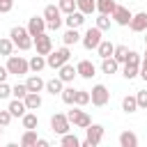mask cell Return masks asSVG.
Wrapping results in <instances>:
<instances>
[{
  "label": "cell",
  "mask_w": 147,
  "mask_h": 147,
  "mask_svg": "<svg viewBox=\"0 0 147 147\" xmlns=\"http://www.w3.org/2000/svg\"><path fill=\"white\" fill-rule=\"evenodd\" d=\"M9 37H11L14 46H18L21 51H28V48L32 46V34L28 32V28H21V25H16V28H11Z\"/></svg>",
  "instance_id": "1"
},
{
  "label": "cell",
  "mask_w": 147,
  "mask_h": 147,
  "mask_svg": "<svg viewBox=\"0 0 147 147\" xmlns=\"http://www.w3.org/2000/svg\"><path fill=\"white\" fill-rule=\"evenodd\" d=\"M69 57H71L69 48H67V46H62V48H57V51H51V53H48L46 64H48L51 69H60L62 64H67V62H69Z\"/></svg>",
  "instance_id": "2"
},
{
  "label": "cell",
  "mask_w": 147,
  "mask_h": 147,
  "mask_svg": "<svg viewBox=\"0 0 147 147\" xmlns=\"http://www.w3.org/2000/svg\"><path fill=\"white\" fill-rule=\"evenodd\" d=\"M28 69H30V62L28 60H23L21 55H9V60H7V71L9 74H28Z\"/></svg>",
  "instance_id": "3"
},
{
  "label": "cell",
  "mask_w": 147,
  "mask_h": 147,
  "mask_svg": "<svg viewBox=\"0 0 147 147\" xmlns=\"http://www.w3.org/2000/svg\"><path fill=\"white\" fill-rule=\"evenodd\" d=\"M138 64H140V55L136 51H129V57L124 62V78L126 80H131V78L138 76Z\"/></svg>",
  "instance_id": "4"
},
{
  "label": "cell",
  "mask_w": 147,
  "mask_h": 147,
  "mask_svg": "<svg viewBox=\"0 0 147 147\" xmlns=\"http://www.w3.org/2000/svg\"><path fill=\"white\" fill-rule=\"evenodd\" d=\"M101 138H103V126L90 124V126H87V138H85V142H80V145H83V147H96V145L101 142Z\"/></svg>",
  "instance_id": "5"
},
{
  "label": "cell",
  "mask_w": 147,
  "mask_h": 147,
  "mask_svg": "<svg viewBox=\"0 0 147 147\" xmlns=\"http://www.w3.org/2000/svg\"><path fill=\"white\" fill-rule=\"evenodd\" d=\"M110 99V92L106 90V85H94L92 87V94H90V101L94 106H106Z\"/></svg>",
  "instance_id": "6"
},
{
  "label": "cell",
  "mask_w": 147,
  "mask_h": 147,
  "mask_svg": "<svg viewBox=\"0 0 147 147\" xmlns=\"http://www.w3.org/2000/svg\"><path fill=\"white\" fill-rule=\"evenodd\" d=\"M51 129H53L55 133H60V136L69 133V117L62 115V113H55V115L51 117Z\"/></svg>",
  "instance_id": "7"
},
{
  "label": "cell",
  "mask_w": 147,
  "mask_h": 147,
  "mask_svg": "<svg viewBox=\"0 0 147 147\" xmlns=\"http://www.w3.org/2000/svg\"><path fill=\"white\" fill-rule=\"evenodd\" d=\"M101 44V30L94 25V28H90L87 32H85V37H83V46L87 48V51H92V48H96Z\"/></svg>",
  "instance_id": "8"
},
{
  "label": "cell",
  "mask_w": 147,
  "mask_h": 147,
  "mask_svg": "<svg viewBox=\"0 0 147 147\" xmlns=\"http://www.w3.org/2000/svg\"><path fill=\"white\" fill-rule=\"evenodd\" d=\"M67 117H69V122H74L76 126H80V129H87L90 124H92V119H90V115L87 113H83V110H69L67 113Z\"/></svg>",
  "instance_id": "9"
},
{
  "label": "cell",
  "mask_w": 147,
  "mask_h": 147,
  "mask_svg": "<svg viewBox=\"0 0 147 147\" xmlns=\"http://www.w3.org/2000/svg\"><path fill=\"white\" fill-rule=\"evenodd\" d=\"M34 46H37V53H39V55H48V53L53 51L51 37H48L46 32H41V34H37V37H34Z\"/></svg>",
  "instance_id": "10"
},
{
  "label": "cell",
  "mask_w": 147,
  "mask_h": 147,
  "mask_svg": "<svg viewBox=\"0 0 147 147\" xmlns=\"http://www.w3.org/2000/svg\"><path fill=\"white\" fill-rule=\"evenodd\" d=\"M46 28H48L46 18H39V16H32V18H30V23H28V32L32 34V39H34L37 34L46 32Z\"/></svg>",
  "instance_id": "11"
},
{
  "label": "cell",
  "mask_w": 147,
  "mask_h": 147,
  "mask_svg": "<svg viewBox=\"0 0 147 147\" xmlns=\"http://www.w3.org/2000/svg\"><path fill=\"white\" fill-rule=\"evenodd\" d=\"M113 18H115V23H119V25H129L131 23V18H133V14L126 9V7H122V5H117L115 7V11L110 14Z\"/></svg>",
  "instance_id": "12"
},
{
  "label": "cell",
  "mask_w": 147,
  "mask_h": 147,
  "mask_svg": "<svg viewBox=\"0 0 147 147\" xmlns=\"http://www.w3.org/2000/svg\"><path fill=\"white\" fill-rule=\"evenodd\" d=\"M131 30L133 32H145L147 30V14L145 11H140V14H133V18H131Z\"/></svg>",
  "instance_id": "13"
},
{
  "label": "cell",
  "mask_w": 147,
  "mask_h": 147,
  "mask_svg": "<svg viewBox=\"0 0 147 147\" xmlns=\"http://www.w3.org/2000/svg\"><path fill=\"white\" fill-rule=\"evenodd\" d=\"M76 71H78V76H83V78H92L94 76V64L90 62V60H80L78 64H76Z\"/></svg>",
  "instance_id": "14"
},
{
  "label": "cell",
  "mask_w": 147,
  "mask_h": 147,
  "mask_svg": "<svg viewBox=\"0 0 147 147\" xmlns=\"http://www.w3.org/2000/svg\"><path fill=\"white\" fill-rule=\"evenodd\" d=\"M25 110H28V106H25V101H23V99H14V101L9 103V113H11L14 117H23V115H25Z\"/></svg>",
  "instance_id": "15"
},
{
  "label": "cell",
  "mask_w": 147,
  "mask_h": 147,
  "mask_svg": "<svg viewBox=\"0 0 147 147\" xmlns=\"http://www.w3.org/2000/svg\"><path fill=\"white\" fill-rule=\"evenodd\" d=\"M23 101H25L28 110H37V108L41 106V96H39V92H28Z\"/></svg>",
  "instance_id": "16"
},
{
  "label": "cell",
  "mask_w": 147,
  "mask_h": 147,
  "mask_svg": "<svg viewBox=\"0 0 147 147\" xmlns=\"http://www.w3.org/2000/svg\"><path fill=\"white\" fill-rule=\"evenodd\" d=\"M115 7H117V2L115 0H96V11L99 14H113L115 11Z\"/></svg>",
  "instance_id": "17"
},
{
  "label": "cell",
  "mask_w": 147,
  "mask_h": 147,
  "mask_svg": "<svg viewBox=\"0 0 147 147\" xmlns=\"http://www.w3.org/2000/svg\"><path fill=\"white\" fill-rule=\"evenodd\" d=\"M44 18H46V23H51V21H62V18H60V7H55V5H46V9H44Z\"/></svg>",
  "instance_id": "18"
},
{
  "label": "cell",
  "mask_w": 147,
  "mask_h": 147,
  "mask_svg": "<svg viewBox=\"0 0 147 147\" xmlns=\"http://www.w3.org/2000/svg\"><path fill=\"white\" fill-rule=\"evenodd\" d=\"M83 21H85V14H83V11H71V14H67V25H69V28H78V25H83Z\"/></svg>",
  "instance_id": "19"
},
{
  "label": "cell",
  "mask_w": 147,
  "mask_h": 147,
  "mask_svg": "<svg viewBox=\"0 0 147 147\" xmlns=\"http://www.w3.org/2000/svg\"><path fill=\"white\" fill-rule=\"evenodd\" d=\"M119 145H122V147H136V145H138V136L131 133V131H124V133L119 136Z\"/></svg>",
  "instance_id": "20"
},
{
  "label": "cell",
  "mask_w": 147,
  "mask_h": 147,
  "mask_svg": "<svg viewBox=\"0 0 147 147\" xmlns=\"http://www.w3.org/2000/svg\"><path fill=\"white\" fill-rule=\"evenodd\" d=\"M76 74H78V71H76V69H74V67L69 64V62L60 67V78H62L64 83H69V80H74V76H76Z\"/></svg>",
  "instance_id": "21"
},
{
  "label": "cell",
  "mask_w": 147,
  "mask_h": 147,
  "mask_svg": "<svg viewBox=\"0 0 147 147\" xmlns=\"http://www.w3.org/2000/svg\"><path fill=\"white\" fill-rule=\"evenodd\" d=\"M76 5H78V11H83L85 16L92 14V11H96V2L94 0H76Z\"/></svg>",
  "instance_id": "22"
},
{
  "label": "cell",
  "mask_w": 147,
  "mask_h": 147,
  "mask_svg": "<svg viewBox=\"0 0 147 147\" xmlns=\"http://www.w3.org/2000/svg\"><path fill=\"white\" fill-rule=\"evenodd\" d=\"M78 39H80V34H78V30H76V28H69V30L64 32V37H62L64 46H71V44H76Z\"/></svg>",
  "instance_id": "23"
},
{
  "label": "cell",
  "mask_w": 147,
  "mask_h": 147,
  "mask_svg": "<svg viewBox=\"0 0 147 147\" xmlns=\"http://www.w3.org/2000/svg\"><path fill=\"white\" fill-rule=\"evenodd\" d=\"M117 64H119V62H117L115 57H103L101 69H103V74H108V76H110V74H115V71H117Z\"/></svg>",
  "instance_id": "24"
},
{
  "label": "cell",
  "mask_w": 147,
  "mask_h": 147,
  "mask_svg": "<svg viewBox=\"0 0 147 147\" xmlns=\"http://www.w3.org/2000/svg\"><path fill=\"white\" fill-rule=\"evenodd\" d=\"M25 85H28V90H30V92H39L41 87H46V83H44V80H41L39 76H30Z\"/></svg>",
  "instance_id": "25"
},
{
  "label": "cell",
  "mask_w": 147,
  "mask_h": 147,
  "mask_svg": "<svg viewBox=\"0 0 147 147\" xmlns=\"http://www.w3.org/2000/svg\"><path fill=\"white\" fill-rule=\"evenodd\" d=\"M62 83H64L62 78H53V80L46 83V90H48L53 96H55V94H62Z\"/></svg>",
  "instance_id": "26"
},
{
  "label": "cell",
  "mask_w": 147,
  "mask_h": 147,
  "mask_svg": "<svg viewBox=\"0 0 147 147\" xmlns=\"http://www.w3.org/2000/svg\"><path fill=\"white\" fill-rule=\"evenodd\" d=\"M37 133H34V129H28L25 133H23V138H21V145L23 147H30V145H37Z\"/></svg>",
  "instance_id": "27"
},
{
  "label": "cell",
  "mask_w": 147,
  "mask_h": 147,
  "mask_svg": "<svg viewBox=\"0 0 147 147\" xmlns=\"http://www.w3.org/2000/svg\"><path fill=\"white\" fill-rule=\"evenodd\" d=\"M96 51H99V55H101V57H110V55L115 53V46H113L110 41H101V44L96 46Z\"/></svg>",
  "instance_id": "28"
},
{
  "label": "cell",
  "mask_w": 147,
  "mask_h": 147,
  "mask_svg": "<svg viewBox=\"0 0 147 147\" xmlns=\"http://www.w3.org/2000/svg\"><path fill=\"white\" fill-rule=\"evenodd\" d=\"M122 108H124V113H136L138 110V99L136 96H124Z\"/></svg>",
  "instance_id": "29"
},
{
  "label": "cell",
  "mask_w": 147,
  "mask_h": 147,
  "mask_svg": "<svg viewBox=\"0 0 147 147\" xmlns=\"http://www.w3.org/2000/svg\"><path fill=\"white\" fill-rule=\"evenodd\" d=\"M44 67H46V60H44V55H39V53H37V55H34V57L30 60V69L39 74V71H41Z\"/></svg>",
  "instance_id": "30"
},
{
  "label": "cell",
  "mask_w": 147,
  "mask_h": 147,
  "mask_svg": "<svg viewBox=\"0 0 147 147\" xmlns=\"http://www.w3.org/2000/svg\"><path fill=\"white\" fill-rule=\"evenodd\" d=\"M37 124H39V119H37L34 113H25L23 115V126L25 129H37Z\"/></svg>",
  "instance_id": "31"
},
{
  "label": "cell",
  "mask_w": 147,
  "mask_h": 147,
  "mask_svg": "<svg viewBox=\"0 0 147 147\" xmlns=\"http://www.w3.org/2000/svg\"><path fill=\"white\" fill-rule=\"evenodd\" d=\"M11 51H14V41L11 39H0V55H11Z\"/></svg>",
  "instance_id": "32"
},
{
  "label": "cell",
  "mask_w": 147,
  "mask_h": 147,
  "mask_svg": "<svg viewBox=\"0 0 147 147\" xmlns=\"http://www.w3.org/2000/svg\"><path fill=\"white\" fill-rule=\"evenodd\" d=\"M115 60L117 62H126V57H129V48L126 46H115Z\"/></svg>",
  "instance_id": "33"
},
{
  "label": "cell",
  "mask_w": 147,
  "mask_h": 147,
  "mask_svg": "<svg viewBox=\"0 0 147 147\" xmlns=\"http://www.w3.org/2000/svg\"><path fill=\"white\" fill-rule=\"evenodd\" d=\"M76 0H60V11H64V14H71V11H76Z\"/></svg>",
  "instance_id": "34"
},
{
  "label": "cell",
  "mask_w": 147,
  "mask_h": 147,
  "mask_svg": "<svg viewBox=\"0 0 147 147\" xmlns=\"http://www.w3.org/2000/svg\"><path fill=\"white\" fill-rule=\"evenodd\" d=\"M62 101L64 103H74L76 101V90L74 87H64L62 90Z\"/></svg>",
  "instance_id": "35"
},
{
  "label": "cell",
  "mask_w": 147,
  "mask_h": 147,
  "mask_svg": "<svg viewBox=\"0 0 147 147\" xmlns=\"http://www.w3.org/2000/svg\"><path fill=\"white\" fill-rule=\"evenodd\" d=\"M62 145H64V147H78L80 140H78L76 136H71V133H64V136H62Z\"/></svg>",
  "instance_id": "36"
},
{
  "label": "cell",
  "mask_w": 147,
  "mask_h": 147,
  "mask_svg": "<svg viewBox=\"0 0 147 147\" xmlns=\"http://www.w3.org/2000/svg\"><path fill=\"white\" fill-rule=\"evenodd\" d=\"M30 90H28V85H14L11 87V94L16 96V99H25V94H28Z\"/></svg>",
  "instance_id": "37"
},
{
  "label": "cell",
  "mask_w": 147,
  "mask_h": 147,
  "mask_svg": "<svg viewBox=\"0 0 147 147\" xmlns=\"http://www.w3.org/2000/svg\"><path fill=\"white\" fill-rule=\"evenodd\" d=\"M74 103H78V106L90 103V94H87L85 90H76V101H74Z\"/></svg>",
  "instance_id": "38"
},
{
  "label": "cell",
  "mask_w": 147,
  "mask_h": 147,
  "mask_svg": "<svg viewBox=\"0 0 147 147\" xmlns=\"http://www.w3.org/2000/svg\"><path fill=\"white\" fill-rule=\"evenodd\" d=\"M96 28L103 32V30H108L110 28V18H108V14H101L99 18H96Z\"/></svg>",
  "instance_id": "39"
},
{
  "label": "cell",
  "mask_w": 147,
  "mask_h": 147,
  "mask_svg": "<svg viewBox=\"0 0 147 147\" xmlns=\"http://www.w3.org/2000/svg\"><path fill=\"white\" fill-rule=\"evenodd\" d=\"M136 99H138V108H147V90H140Z\"/></svg>",
  "instance_id": "40"
},
{
  "label": "cell",
  "mask_w": 147,
  "mask_h": 147,
  "mask_svg": "<svg viewBox=\"0 0 147 147\" xmlns=\"http://www.w3.org/2000/svg\"><path fill=\"white\" fill-rule=\"evenodd\" d=\"M11 117H14V115L9 113V108H7V110H0V126H7V124L11 122Z\"/></svg>",
  "instance_id": "41"
},
{
  "label": "cell",
  "mask_w": 147,
  "mask_h": 147,
  "mask_svg": "<svg viewBox=\"0 0 147 147\" xmlns=\"http://www.w3.org/2000/svg\"><path fill=\"white\" fill-rule=\"evenodd\" d=\"M11 7H14V0H0V14L11 11Z\"/></svg>",
  "instance_id": "42"
},
{
  "label": "cell",
  "mask_w": 147,
  "mask_h": 147,
  "mask_svg": "<svg viewBox=\"0 0 147 147\" xmlns=\"http://www.w3.org/2000/svg\"><path fill=\"white\" fill-rule=\"evenodd\" d=\"M9 94H11V87L7 83H0V99H7Z\"/></svg>",
  "instance_id": "43"
},
{
  "label": "cell",
  "mask_w": 147,
  "mask_h": 147,
  "mask_svg": "<svg viewBox=\"0 0 147 147\" xmlns=\"http://www.w3.org/2000/svg\"><path fill=\"white\" fill-rule=\"evenodd\" d=\"M9 76V71H7V67H0V83H5V78Z\"/></svg>",
  "instance_id": "44"
},
{
  "label": "cell",
  "mask_w": 147,
  "mask_h": 147,
  "mask_svg": "<svg viewBox=\"0 0 147 147\" xmlns=\"http://www.w3.org/2000/svg\"><path fill=\"white\" fill-rule=\"evenodd\" d=\"M60 25H62V21H51V23H48V28H51V30H57Z\"/></svg>",
  "instance_id": "45"
},
{
  "label": "cell",
  "mask_w": 147,
  "mask_h": 147,
  "mask_svg": "<svg viewBox=\"0 0 147 147\" xmlns=\"http://www.w3.org/2000/svg\"><path fill=\"white\" fill-rule=\"evenodd\" d=\"M140 76H142V78L147 80V67H142V71H140Z\"/></svg>",
  "instance_id": "46"
},
{
  "label": "cell",
  "mask_w": 147,
  "mask_h": 147,
  "mask_svg": "<svg viewBox=\"0 0 147 147\" xmlns=\"http://www.w3.org/2000/svg\"><path fill=\"white\" fill-rule=\"evenodd\" d=\"M142 67H147V53H145V57H142Z\"/></svg>",
  "instance_id": "47"
},
{
  "label": "cell",
  "mask_w": 147,
  "mask_h": 147,
  "mask_svg": "<svg viewBox=\"0 0 147 147\" xmlns=\"http://www.w3.org/2000/svg\"><path fill=\"white\" fill-rule=\"evenodd\" d=\"M145 46H147V34H145Z\"/></svg>",
  "instance_id": "48"
},
{
  "label": "cell",
  "mask_w": 147,
  "mask_h": 147,
  "mask_svg": "<svg viewBox=\"0 0 147 147\" xmlns=\"http://www.w3.org/2000/svg\"><path fill=\"white\" fill-rule=\"evenodd\" d=\"M0 133H2V129H0Z\"/></svg>",
  "instance_id": "49"
}]
</instances>
